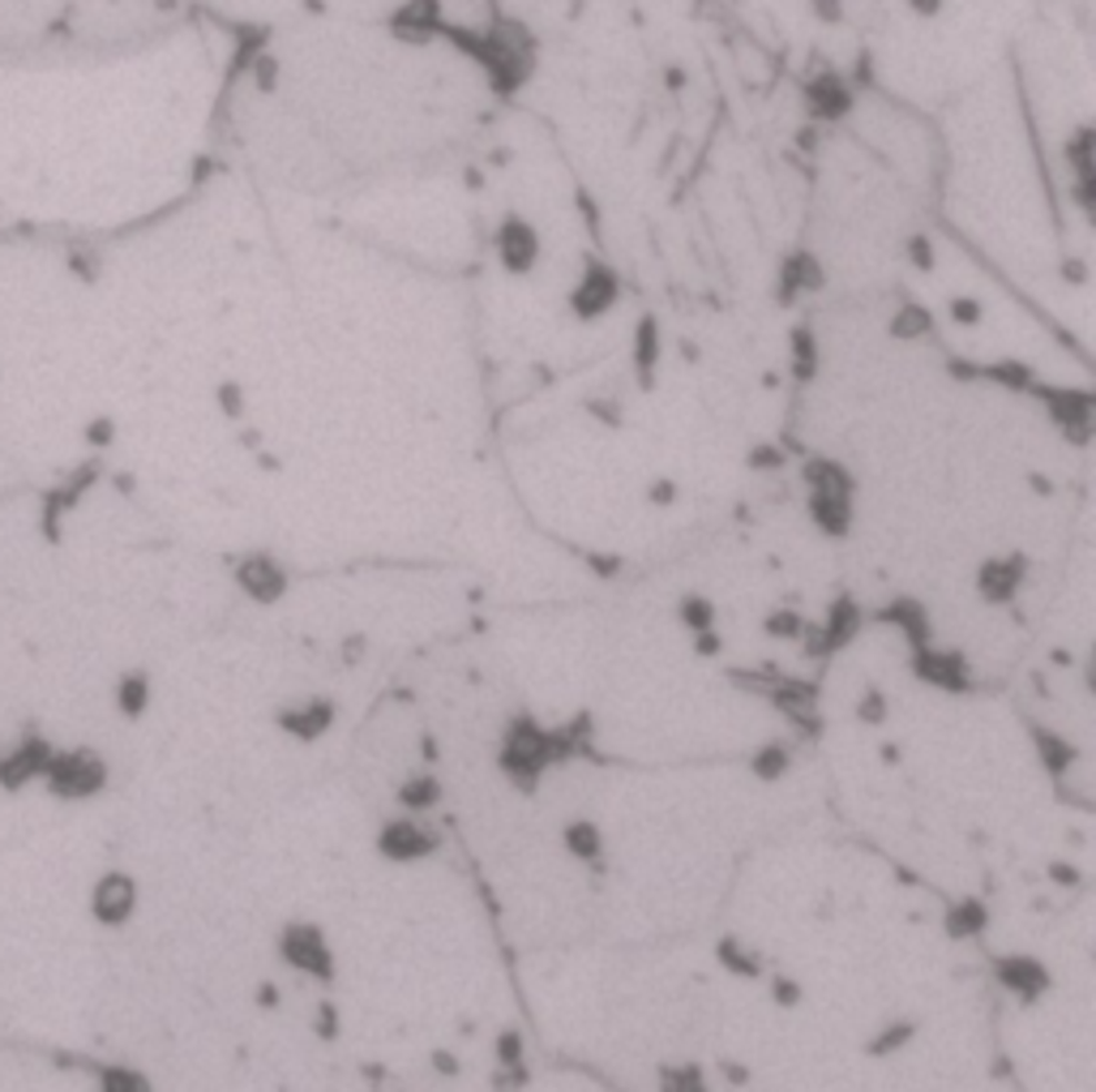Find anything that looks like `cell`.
<instances>
[{
    "label": "cell",
    "instance_id": "1",
    "mask_svg": "<svg viewBox=\"0 0 1096 1092\" xmlns=\"http://www.w3.org/2000/svg\"><path fill=\"white\" fill-rule=\"evenodd\" d=\"M48 789L60 798H87L103 784V768L90 754H52V763L43 771Z\"/></svg>",
    "mask_w": 1096,
    "mask_h": 1092
},
{
    "label": "cell",
    "instance_id": "2",
    "mask_svg": "<svg viewBox=\"0 0 1096 1092\" xmlns=\"http://www.w3.org/2000/svg\"><path fill=\"white\" fill-rule=\"evenodd\" d=\"M48 763H52V750H48V745H39V741H22L18 750L0 754V784H4V789H22L27 780L43 775Z\"/></svg>",
    "mask_w": 1096,
    "mask_h": 1092
},
{
    "label": "cell",
    "instance_id": "3",
    "mask_svg": "<svg viewBox=\"0 0 1096 1092\" xmlns=\"http://www.w3.org/2000/svg\"><path fill=\"white\" fill-rule=\"evenodd\" d=\"M129 883L124 879H108V883L94 891V913L103 916V921H120V916L129 913Z\"/></svg>",
    "mask_w": 1096,
    "mask_h": 1092
},
{
    "label": "cell",
    "instance_id": "4",
    "mask_svg": "<svg viewBox=\"0 0 1096 1092\" xmlns=\"http://www.w3.org/2000/svg\"><path fill=\"white\" fill-rule=\"evenodd\" d=\"M117 699L129 711H138V708H142V681H124V685L117 690Z\"/></svg>",
    "mask_w": 1096,
    "mask_h": 1092
},
{
    "label": "cell",
    "instance_id": "5",
    "mask_svg": "<svg viewBox=\"0 0 1096 1092\" xmlns=\"http://www.w3.org/2000/svg\"><path fill=\"white\" fill-rule=\"evenodd\" d=\"M108 433H112V424H108V420H94V424L87 429L90 442H108Z\"/></svg>",
    "mask_w": 1096,
    "mask_h": 1092
}]
</instances>
